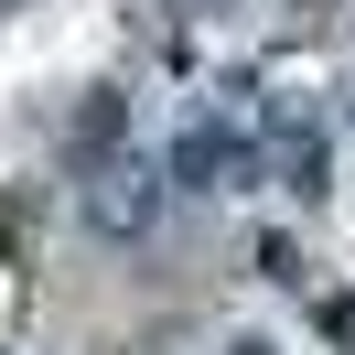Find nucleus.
<instances>
[{"instance_id": "nucleus-1", "label": "nucleus", "mask_w": 355, "mask_h": 355, "mask_svg": "<svg viewBox=\"0 0 355 355\" xmlns=\"http://www.w3.org/2000/svg\"><path fill=\"white\" fill-rule=\"evenodd\" d=\"M151 173H140V162H130V173H108V183H97V226H108V237H140V226H151Z\"/></svg>"}, {"instance_id": "nucleus-2", "label": "nucleus", "mask_w": 355, "mask_h": 355, "mask_svg": "<svg viewBox=\"0 0 355 355\" xmlns=\"http://www.w3.org/2000/svg\"><path fill=\"white\" fill-rule=\"evenodd\" d=\"M237 162H248L237 130H194V140H183V173H194V183H205V173H237Z\"/></svg>"}]
</instances>
